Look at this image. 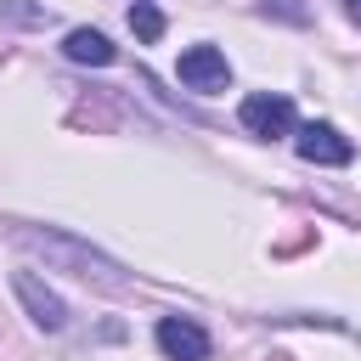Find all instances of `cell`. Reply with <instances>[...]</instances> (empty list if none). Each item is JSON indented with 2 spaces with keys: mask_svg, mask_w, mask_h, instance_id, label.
<instances>
[{
  "mask_svg": "<svg viewBox=\"0 0 361 361\" xmlns=\"http://www.w3.org/2000/svg\"><path fill=\"white\" fill-rule=\"evenodd\" d=\"M17 243H23L28 254H45V259H56V265L79 271V276H102V282H118V276H113V259H102L96 248L73 243L68 231H39V226H23V231H17Z\"/></svg>",
  "mask_w": 361,
  "mask_h": 361,
  "instance_id": "6da1fadb",
  "label": "cell"
},
{
  "mask_svg": "<svg viewBox=\"0 0 361 361\" xmlns=\"http://www.w3.org/2000/svg\"><path fill=\"white\" fill-rule=\"evenodd\" d=\"M180 85L186 90H226L231 85V62H226V51H214V45H192V51H180Z\"/></svg>",
  "mask_w": 361,
  "mask_h": 361,
  "instance_id": "7a4b0ae2",
  "label": "cell"
},
{
  "mask_svg": "<svg viewBox=\"0 0 361 361\" xmlns=\"http://www.w3.org/2000/svg\"><path fill=\"white\" fill-rule=\"evenodd\" d=\"M11 288H17V299L28 305L34 327H45V333H62V327H68V305H62V293H56V288H45L34 271H17V276H11Z\"/></svg>",
  "mask_w": 361,
  "mask_h": 361,
  "instance_id": "3957f363",
  "label": "cell"
},
{
  "mask_svg": "<svg viewBox=\"0 0 361 361\" xmlns=\"http://www.w3.org/2000/svg\"><path fill=\"white\" fill-rule=\"evenodd\" d=\"M237 118H243V130H248V135H288V130H293V102H288V96L259 90V96H243Z\"/></svg>",
  "mask_w": 361,
  "mask_h": 361,
  "instance_id": "277c9868",
  "label": "cell"
},
{
  "mask_svg": "<svg viewBox=\"0 0 361 361\" xmlns=\"http://www.w3.org/2000/svg\"><path fill=\"white\" fill-rule=\"evenodd\" d=\"M293 147H299V158H305V164H333V169L355 158L350 135H338L333 124H316V118H310V124H305V130L293 135Z\"/></svg>",
  "mask_w": 361,
  "mask_h": 361,
  "instance_id": "5b68a950",
  "label": "cell"
},
{
  "mask_svg": "<svg viewBox=\"0 0 361 361\" xmlns=\"http://www.w3.org/2000/svg\"><path fill=\"white\" fill-rule=\"evenodd\" d=\"M158 350L169 361H209V333L192 316H164L158 322Z\"/></svg>",
  "mask_w": 361,
  "mask_h": 361,
  "instance_id": "8992f818",
  "label": "cell"
},
{
  "mask_svg": "<svg viewBox=\"0 0 361 361\" xmlns=\"http://www.w3.org/2000/svg\"><path fill=\"white\" fill-rule=\"evenodd\" d=\"M62 51L73 56V62H85V68H107L118 51L107 45V34H96V28H73L68 39H62Z\"/></svg>",
  "mask_w": 361,
  "mask_h": 361,
  "instance_id": "52a82bcc",
  "label": "cell"
},
{
  "mask_svg": "<svg viewBox=\"0 0 361 361\" xmlns=\"http://www.w3.org/2000/svg\"><path fill=\"white\" fill-rule=\"evenodd\" d=\"M130 28H135V39L152 45V39H164V11H158L152 0H135V6H130Z\"/></svg>",
  "mask_w": 361,
  "mask_h": 361,
  "instance_id": "ba28073f",
  "label": "cell"
},
{
  "mask_svg": "<svg viewBox=\"0 0 361 361\" xmlns=\"http://www.w3.org/2000/svg\"><path fill=\"white\" fill-rule=\"evenodd\" d=\"M265 11H282V17H293V23H305V11H299L293 0H265Z\"/></svg>",
  "mask_w": 361,
  "mask_h": 361,
  "instance_id": "9c48e42d",
  "label": "cell"
},
{
  "mask_svg": "<svg viewBox=\"0 0 361 361\" xmlns=\"http://www.w3.org/2000/svg\"><path fill=\"white\" fill-rule=\"evenodd\" d=\"M344 17H350V23H361V0H344Z\"/></svg>",
  "mask_w": 361,
  "mask_h": 361,
  "instance_id": "30bf717a",
  "label": "cell"
}]
</instances>
